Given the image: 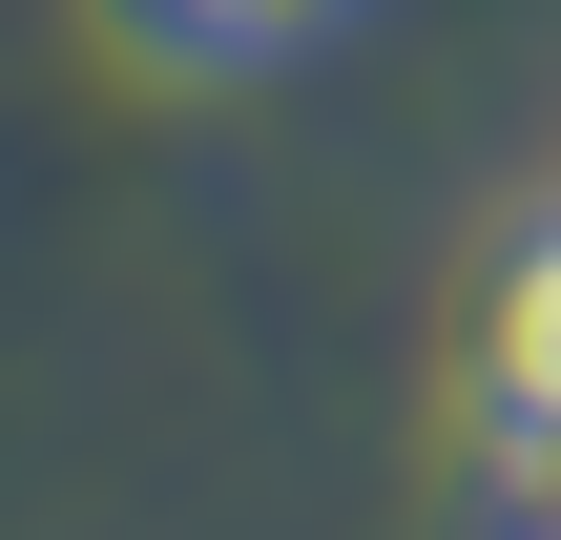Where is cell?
<instances>
[{"mask_svg":"<svg viewBox=\"0 0 561 540\" xmlns=\"http://www.w3.org/2000/svg\"><path fill=\"white\" fill-rule=\"evenodd\" d=\"M479 375H500V437H541V458H561V229L500 271V354H479Z\"/></svg>","mask_w":561,"mask_h":540,"instance_id":"cell-2","label":"cell"},{"mask_svg":"<svg viewBox=\"0 0 561 540\" xmlns=\"http://www.w3.org/2000/svg\"><path fill=\"white\" fill-rule=\"evenodd\" d=\"M104 42H125L146 83H271V62H312V42H354V0H104Z\"/></svg>","mask_w":561,"mask_h":540,"instance_id":"cell-1","label":"cell"}]
</instances>
